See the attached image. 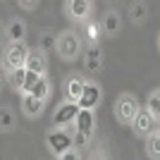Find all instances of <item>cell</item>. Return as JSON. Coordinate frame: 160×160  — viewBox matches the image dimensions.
Wrapping results in <instances>:
<instances>
[{
    "instance_id": "4fadbf2b",
    "label": "cell",
    "mask_w": 160,
    "mask_h": 160,
    "mask_svg": "<svg viewBox=\"0 0 160 160\" xmlns=\"http://www.w3.org/2000/svg\"><path fill=\"white\" fill-rule=\"evenodd\" d=\"M100 36H103V27H100V22H86V27H84V41H86L91 48L98 46Z\"/></svg>"
},
{
    "instance_id": "83f0119b",
    "label": "cell",
    "mask_w": 160,
    "mask_h": 160,
    "mask_svg": "<svg viewBox=\"0 0 160 160\" xmlns=\"http://www.w3.org/2000/svg\"><path fill=\"white\" fill-rule=\"evenodd\" d=\"M158 50H160V36H158Z\"/></svg>"
},
{
    "instance_id": "cb8c5ba5",
    "label": "cell",
    "mask_w": 160,
    "mask_h": 160,
    "mask_svg": "<svg viewBox=\"0 0 160 160\" xmlns=\"http://www.w3.org/2000/svg\"><path fill=\"white\" fill-rule=\"evenodd\" d=\"M60 160H79V155L74 153V151H67V153H65V155H62V158H60Z\"/></svg>"
},
{
    "instance_id": "2e32d148",
    "label": "cell",
    "mask_w": 160,
    "mask_h": 160,
    "mask_svg": "<svg viewBox=\"0 0 160 160\" xmlns=\"http://www.w3.org/2000/svg\"><path fill=\"white\" fill-rule=\"evenodd\" d=\"M146 153H148L151 160H160V136H158V132L151 134L146 139Z\"/></svg>"
},
{
    "instance_id": "277c9868",
    "label": "cell",
    "mask_w": 160,
    "mask_h": 160,
    "mask_svg": "<svg viewBox=\"0 0 160 160\" xmlns=\"http://www.w3.org/2000/svg\"><path fill=\"white\" fill-rule=\"evenodd\" d=\"M27 58H29V46L27 43H10L5 48V67L12 72V69H22V67H27Z\"/></svg>"
},
{
    "instance_id": "8fae6325",
    "label": "cell",
    "mask_w": 160,
    "mask_h": 160,
    "mask_svg": "<svg viewBox=\"0 0 160 160\" xmlns=\"http://www.w3.org/2000/svg\"><path fill=\"white\" fill-rule=\"evenodd\" d=\"M43 100H38V98H33V96H29V93H22V110H24V115L27 117H38L41 112H43Z\"/></svg>"
},
{
    "instance_id": "603a6c76",
    "label": "cell",
    "mask_w": 160,
    "mask_h": 160,
    "mask_svg": "<svg viewBox=\"0 0 160 160\" xmlns=\"http://www.w3.org/2000/svg\"><path fill=\"white\" fill-rule=\"evenodd\" d=\"M17 5H19L22 10H36L38 2H36V0H22V2H17Z\"/></svg>"
},
{
    "instance_id": "ffe728a7",
    "label": "cell",
    "mask_w": 160,
    "mask_h": 160,
    "mask_svg": "<svg viewBox=\"0 0 160 160\" xmlns=\"http://www.w3.org/2000/svg\"><path fill=\"white\" fill-rule=\"evenodd\" d=\"M38 79H41V77L36 72H29V69H27V79H24V88H22V93H29V91L36 86V81H38Z\"/></svg>"
},
{
    "instance_id": "5b68a950",
    "label": "cell",
    "mask_w": 160,
    "mask_h": 160,
    "mask_svg": "<svg viewBox=\"0 0 160 160\" xmlns=\"http://www.w3.org/2000/svg\"><path fill=\"white\" fill-rule=\"evenodd\" d=\"M129 127L134 129V134L136 136H151V134H155L158 132V122L153 120V115L148 112L146 108H141L139 112H136V117H134V122L129 124Z\"/></svg>"
},
{
    "instance_id": "8992f818",
    "label": "cell",
    "mask_w": 160,
    "mask_h": 160,
    "mask_svg": "<svg viewBox=\"0 0 160 160\" xmlns=\"http://www.w3.org/2000/svg\"><path fill=\"white\" fill-rule=\"evenodd\" d=\"M91 10H93L91 0H67L65 2V12L72 22H88Z\"/></svg>"
},
{
    "instance_id": "4316f807",
    "label": "cell",
    "mask_w": 160,
    "mask_h": 160,
    "mask_svg": "<svg viewBox=\"0 0 160 160\" xmlns=\"http://www.w3.org/2000/svg\"><path fill=\"white\" fill-rule=\"evenodd\" d=\"M2 77H5V74H2V67H0V81H2Z\"/></svg>"
},
{
    "instance_id": "e0dca14e",
    "label": "cell",
    "mask_w": 160,
    "mask_h": 160,
    "mask_svg": "<svg viewBox=\"0 0 160 160\" xmlns=\"http://www.w3.org/2000/svg\"><path fill=\"white\" fill-rule=\"evenodd\" d=\"M100 27H103L105 33H117V31H120V17H117L115 12H108L105 19L100 22Z\"/></svg>"
},
{
    "instance_id": "6da1fadb",
    "label": "cell",
    "mask_w": 160,
    "mask_h": 160,
    "mask_svg": "<svg viewBox=\"0 0 160 160\" xmlns=\"http://www.w3.org/2000/svg\"><path fill=\"white\" fill-rule=\"evenodd\" d=\"M55 50L62 60H77L81 53V38L77 31H62L55 38Z\"/></svg>"
},
{
    "instance_id": "52a82bcc",
    "label": "cell",
    "mask_w": 160,
    "mask_h": 160,
    "mask_svg": "<svg viewBox=\"0 0 160 160\" xmlns=\"http://www.w3.org/2000/svg\"><path fill=\"white\" fill-rule=\"evenodd\" d=\"M100 100H103V88L98 84H93V81H86V86L81 91V98L77 100V105H79V110H93Z\"/></svg>"
},
{
    "instance_id": "d4e9b609",
    "label": "cell",
    "mask_w": 160,
    "mask_h": 160,
    "mask_svg": "<svg viewBox=\"0 0 160 160\" xmlns=\"http://www.w3.org/2000/svg\"><path fill=\"white\" fill-rule=\"evenodd\" d=\"M5 38H7V29L2 27V24H0V43H2V41H5Z\"/></svg>"
},
{
    "instance_id": "ac0fdd59",
    "label": "cell",
    "mask_w": 160,
    "mask_h": 160,
    "mask_svg": "<svg viewBox=\"0 0 160 160\" xmlns=\"http://www.w3.org/2000/svg\"><path fill=\"white\" fill-rule=\"evenodd\" d=\"M146 110L153 115V120L160 124V91L151 93V98H148V103H146Z\"/></svg>"
},
{
    "instance_id": "d6986e66",
    "label": "cell",
    "mask_w": 160,
    "mask_h": 160,
    "mask_svg": "<svg viewBox=\"0 0 160 160\" xmlns=\"http://www.w3.org/2000/svg\"><path fill=\"white\" fill-rule=\"evenodd\" d=\"M24 79H27V67L12 69V72H10V84H12V88H17V91L24 88Z\"/></svg>"
},
{
    "instance_id": "30bf717a",
    "label": "cell",
    "mask_w": 160,
    "mask_h": 160,
    "mask_svg": "<svg viewBox=\"0 0 160 160\" xmlns=\"http://www.w3.org/2000/svg\"><path fill=\"white\" fill-rule=\"evenodd\" d=\"M46 67H48L46 50H29V58H27V69L29 72H36L38 77H46Z\"/></svg>"
},
{
    "instance_id": "7402d4cb",
    "label": "cell",
    "mask_w": 160,
    "mask_h": 160,
    "mask_svg": "<svg viewBox=\"0 0 160 160\" xmlns=\"http://www.w3.org/2000/svg\"><path fill=\"white\" fill-rule=\"evenodd\" d=\"M14 127V120L10 112H0V129H12Z\"/></svg>"
},
{
    "instance_id": "ba28073f",
    "label": "cell",
    "mask_w": 160,
    "mask_h": 160,
    "mask_svg": "<svg viewBox=\"0 0 160 160\" xmlns=\"http://www.w3.org/2000/svg\"><path fill=\"white\" fill-rule=\"evenodd\" d=\"M77 115H79V105L67 100L65 105H60L58 110H55L53 124H55V127H67V124H72V122L77 120Z\"/></svg>"
},
{
    "instance_id": "7c38bea8",
    "label": "cell",
    "mask_w": 160,
    "mask_h": 160,
    "mask_svg": "<svg viewBox=\"0 0 160 160\" xmlns=\"http://www.w3.org/2000/svg\"><path fill=\"white\" fill-rule=\"evenodd\" d=\"M24 38H27V24L22 19H12L7 27V41L10 43H24Z\"/></svg>"
},
{
    "instance_id": "7a4b0ae2",
    "label": "cell",
    "mask_w": 160,
    "mask_h": 160,
    "mask_svg": "<svg viewBox=\"0 0 160 160\" xmlns=\"http://www.w3.org/2000/svg\"><path fill=\"white\" fill-rule=\"evenodd\" d=\"M48 148H50V153L55 158L60 160L67 151H72L74 148V136L69 129H55V132L48 134Z\"/></svg>"
},
{
    "instance_id": "44dd1931",
    "label": "cell",
    "mask_w": 160,
    "mask_h": 160,
    "mask_svg": "<svg viewBox=\"0 0 160 160\" xmlns=\"http://www.w3.org/2000/svg\"><path fill=\"white\" fill-rule=\"evenodd\" d=\"M98 67H100V50L91 48L88 50V69H98Z\"/></svg>"
},
{
    "instance_id": "3957f363",
    "label": "cell",
    "mask_w": 160,
    "mask_h": 160,
    "mask_svg": "<svg viewBox=\"0 0 160 160\" xmlns=\"http://www.w3.org/2000/svg\"><path fill=\"white\" fill-rule=\"evenodd\" d=\"M139 110H141L139 100L134 98V96H129V93H122L120 98L115 100V117H117L122 124H132Z\"/></svg>"
},
{
    "instance_id": "9c48e42d",
    "label": "cell",
    "mask_w": 160,
    "mask_h": 160,
    "mask_svg": "<svg viewBox=\"0 0 160 160\" xmlns=\"http://www.w3.org/2000/svg\"><path fill=\"white\" fill-rule=\"evenodd\" d=\"M93 127H96L93 110H79L77 120H74V132L81 134L84 139H91V136H93Z\"/></svg>"
},
{
    "instance_id": "f1b7e54d",
    "label": "cell",
    "mask_w": 160,
    "mask_h": 160,
    "mask_svg": "<svg viewBox=\"0 0 160 160\" xmlns=\"http://www.w3.org/2000/svg\"><path fill=\"white\" fill-rule=\"evenodd\" d=\"M158 136H160V124H158Z\"/></svg>"
},
{
    "instance_id": "5bb4252c",
    "label": "cell",
    "mask_w": 160,
    "mask_h": 160,
    "mask_svg": "<svg viewBox=\"0 0 160 160\" xmlns=\"http://www.w3.org/2000/svg\"><path fill=\"white\" fill-rule=\"evenodd\" d=\"M84 86H86V81L81 79V77H69L67 79V98H69V103H77V100L81 98V91H84Z\"/></svg>"
},
{
    "instance_id": "484cf974",
    "label": "cell",
    "mask_w": 160,
    "mask_h": 160,
    "mask_svg": "<svg viewBox=\"0 0 160 160\" xmlns=\"http://www.w3.org/2000/svg\"><path fill=\"white\" fill-rule=\"evenodd\" d=\"M143 14H146V12H143V7H136V12H134V17H136V19H141Z\"/></svg>"
},
{
    "instance_id": "9a60e30c",
    "label": "cell",
    "mask_w": 160,
    "mask_h": 160,
    "mask_svg": "<svg viewBox=\"0 0 160 160\" xmlns=\"http://www.w3.org/2000/svg\"><path fill=\"white\" fill-rule=\"evenodd\" d=\"M29 96H33V98H38L46 103L48 96H50V81H48V77H41L38 81H36V86L29 91Z\"/></svg>"
}]
</instances>
